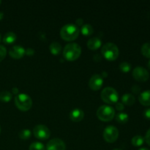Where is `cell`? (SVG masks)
Wrapping results in <instances>:
<instances>
[{"mask_svg": "<svg viewBox=\"0 0 150 150\" xmlns=\"http://www.w3.org/2000/svg\"><path fill=\"white\" fill-rule=\"evenodd\" d=\"M139 100L142 105L144 106L150 105V90H146L142 92L139 96Z\"/></svg>", "mask_w": 150, "mask_h": 150, "instance_id": "5bb4252c", "label": "cell"}, {"mask_svg": "<svg viewBox=\"0 0 150 150\" xmlns=\"http://www.w3.org/2000/svg\"><path fill=\"white\" fill-rule=\"evenodd\" d=\"M0 132H1V127H0Z\"/></svg>", "mask_w": 150, "mask_h": 150, "instance_id": "ab89813d", "label": "cell"}, {"mask_svg": "<svg viewBox=\"0 0 150 150\" xmlns=\"http://www.w3.org/2000/svg\"><path fill=\"white\" fill-rule=\"evenodd\" d=\"M147 66H148V67H149V69L150 70V59L149 60V62H148V63H147Z\"/></svg>", "mask_w": 150, "mask_h": 150, "instance_id": "8d00e7d4", "label": "cell"}, {"mask_svg": "<svg viewBox=\"0 0 150 150\" xmlns=\"http://www.w3.org/2000/svg\"><path fill=\"white\" fill-rule=\"evenodd\" d=\"M81 31L84 36H89L93 33V27L89 23H86L82 26Z\"/></svg>", "mask_w": 150, "mask_h": 150, "instance_id": "ffe728a7", "label": "cell"}, {"mask_svg": "<svg viewBox=\"0 0 150 150\" xmlns=\"http://www.w3.org/2000/svg\"><path fill=\"white\" fill-rule=\"evenodd\" d=\"M114 116H115V111H114V108L110 105H101L97 111V117L101 121H111V120H113Z\"/></svg>", "mask_w": 150, "mask_h": 150, "instance_id": "5b68a950", "label": "cell"}, {"mask_svg": "<svg viewBox=\"0 0 150 150\" xmlns=\"http://www.w3.org/2000/svg\"><path fill=\"white\" fill-rule=\"evenodd\" d=\"M0 40H1V35H0Z\"/></svg>", "mask_w": 150, "mask_h": 150, "instance_id": "f35d334b", "label": "cell"}, {"mask_svg": "<svg viewBox=\"0 0 150 150\" xmlns=\"http://www.w3.org/2000/svg\"><path fill=\"white\" fill-rule=\"evenodd\" d=\"M26 54H29V55H32L34 54V50H32V48H28L27 51H26Z\"/></svg>", "mask_w": 150, "mask_h": 150, "instance_id": "d6a6232c", "label": "cell"}, {"mask_svg": "<svg viewBox=\"0 0 150 150\" xmlns=\"http://www.w3.org/2000/svg\"><path fill=\"white\" fill-rule=\"evenodd\" d=\"M102 45L101 40L98 38H92L87 42V47L91 50H97Z\"/></svg>", "mask_w": 150, "mask_h": 150, "instance_id": "9a60e30c", "label": "cell"}, {"mask_svg": "<svg viewBox=\"0 0 150 150\" xmlns=\"http://www.w3.org/2000/svg\"><path fill=\"white\" fill-rule=\"evenodd\" d=\"M33 133L35 137L40 140L48 139L51 136V131L48 127L43 125H38L33 129Z\"/></svg>", "mask_w": 150, "mask_h": 150, "instance_id": "52a82bcc", "label": "cell"}, {"mask_svg": "<svg viewBox=\"0 0 150 150\" xmlns=\"http://www.w3.org/2000/svg\"><path fill=\"white\" fill-rule=\"evenodd\" d=\"M83 19L81 18H79L77 19V21H76V23H77L78 25H82V23H83Z\"/></svg>", "mask_w": 150, "mask_h": 150, "instance_id": "836d02e7", "label": "cell"}, {"mask_svg": "<svg viewBox=\"0 0 150 150\" xmlns=\"http://www.w3.org/2000/svg\"><path fill=\"white\" fill-rule=\"evenodd\" d=\"M29 150H45V147L40 142H34L29 146Z\"/></svg>", "mask_w": 150, "mask_h": 150, "instance_id": "cb8c5ba5", "label": "cell"}, {"mask_svg": "<svg viewBox=\"0 0 150 150\" xmlns=\"http://www.w3.org/2000/svg\"><path fill=\"white\" fill-rule=\"evenodd\" d=\"M50 51L54 55H58L62 50V46L58 42H53L50 45Z\"/></svg>", "mask_w": 150, "mask_h": 150, "instance_id": "ac0fdd59", "label": "cell"}, {"mask_svg": "<svg viewBox=\"0 0 150 150\" xmlns=\"http://www.w3.org/2000/svg\"><path fill=\"white\" fill-rule=\"evenodd\" d=\"M25 54H26V51L21 45H14L9 51V54L10 57L13 59H18L23 57Z\"/></svg>", "mask_w": 150, "mask_h": 150, "instance_id": "7c38bea8", "label": "cell"}, {"mask_svg": "<svg viewBox=\"0 0 150 150\" xmlns=\"http://www.w3.org/2000/svg\"><path fill=\"white\" fill-rule=\"evenodd\" d=\"M6 54H7V50L5 47L0 45V62L4 59V57H6Z\"/></svg>", "mask_w": 150, "mask_h": 150, "instance_id": "4316f807", "label": "cell"}, {"mask_svg": "<svg viewBox=\"0 0 150 150\" xmlns=\"http://www.w3.org/2000/svg\"><path fill=\"white\" fill-rule=\"evenodd\" d=\"M145 140L143 136H140V135H137V136H135L132 139V144L134 146H141L144 144Z\"/></svg>", "mask_w": 150, "mask_h": 150, "instance_id": "d6986e66", "label": "cell"}, {"mask_svg": "<svg viewBox=\"0 0 150 150\" xmlns=\"http://www.w3.org/2000/svg\"><path fill=\"white\" fill-rule=\"evenodd\" d=\"M69 117H70V119L72 121L75 122H80L81 120L83 119L84 112L81 109L75 108V109H73L70 111Z\"/></svg>", "mask_w": 150, "mask_h": 150, "instance_id": "4fadbf2b", "label": "cell"}, {"mask_svg": "<svg viewBox=\"0 0 150 150\" xmlns=\"http://www.w3.org/2000/svg\"><path fill=\"white\" fill-rule=\"evenodd\" d=\"M144 116L145 118L150 120V108L145 110L144 112Z\"/></svg>", "mask_w": 150, "mask_h": 150, "instance_id": "4dcf8cb0", "label": "cell"}, {"mask_svg": "<svg viewBox=\"0 0 150 150\" xmlns=\"http://www.w3.org/2000/svg\"><path fill=\"white\" fill-rule=\"evenodd\" d=\"M3 17H4V13L2 12H0V21L3 18Z\"/></svg>", "mask_w": 150, "mask_h": 150, "instance_id": "e575fe53", "label": "cell"}, {"mask_svg": "<svg viewBox=\"0 0 150 150\" xmlns=\"http://www.w3.org/2000/svg\"><path fill=\"white\" fill-rule=\"evenodd\" d=\"M15 104L21 111H26L31 108L32 100L30 97L25 93H19L15 97Z\"/></svg>", "mask_w": 150, "mask_h": 150, "instance_id": "277c9868", "label": "cell"}, {"mask_svg": "<svg viewBox=\"0 0 150 150\" xmlns=\"http://www.w3.org/2000/svg\"><path fill=\"white\" fill-rule=\"evenodd\" d=\"M12 99V94L8 91H2L0 92V101L9 102Z\"/></svg>", "mask_w": 150, "mask_h": 150, "instance_id": "7402d4cb", "label": "cell"}, {"mask_svg": "<svg viewBox=\"0 0 150 150\" xmlns=\"http://www.w3.org/2000/svg\"><path fill=\"white\" fill-rule=\"evenodd\" d=\"M113 150H122V149H113Z\"/></svg>", "mask_w": 150, "mask_h": 150, "instance_id": "74e56055", "label": "cell"}, {"mask_svg": "<svg viewBox=\"0 0 150 150\" xmlns=\"http://www.w3.org/2000/svg\"><path fill=\"white\" fill-rule=\"evenodd\" d=\"M79 27L73 23H67L62 27L60 35L62 38L66 41H72L76 40L79 35Z\"/></svg>", "mask_w": 150, "mask_h": 150, "instance_id": "6da1fadb", "label": "cell"}, {"mask_svg": "<svg viewBox=\"0 0 150 150\" xmlns=\"http://www.w3.org/2000/svg\"><path fill=\"white\" fill-rule=\"evenodd\" d=\"M12 92H13V94H15V95H18V94H19L18 89V88H16V87L13 88V89H12Z\"/></svg>", "mask_w": 150, "mask_h": 150, "instance_id": "1f68e13d", "label": "cell"}, {"mask_svg": "<svg viewBox=\"0 0 150 150\" xmlns=\"http://www.w3.org/2000/svg\"><path fill=\"white\" fill-rule=\"evenodd\" d=\"M119 136V131L114 126L110 125L105 128L103 131V138L108 143H113L117 139Z\"/></svg>", "mask_w": 150, "mask_h": 150, "instance_id": "ba28073f", "label": "cell"}, {"mask_svg": "<svg viewBox=\"0 0 150 150\" xmlns=\"http://www.w3.org/2000/svg\"><path fill=\"white\" fill-rule=\"evenodd\" d=\"M139 150H150V149H147V148H141V149H139Z\"/></svg>", "mask_w": 150, "mask_h": 150, "instance_id": "d590c367", "label": "cell"}, {"mask_svg": "<svg viewBox=\"0 0 150 150\" xmlns=\"http://www.w3.org/2000/svg\"><path fill=\"white\" fill-rule=\"evenodd\" d=\"M116 120L119 123L121 124H125L128 121V115L126 113L120 112L116 115Z\"/></svg>", "mask_w": 150, "mask_h": 150, "instance_id": "44dd1931", "label": "cell"}, {"mask_svg": "<svg viewBox=\"0 0 150 150\" xmlns=\"http://www.w3.org/2000/svg\"><path fill=\"white\" fill-rule=\"evenodd\" d=\"M16 38H17V37L14 32H9L4 35V38H3V42L6 44L13 43L16 40Z\"/></svg>", "mask_w": 150, "mask_h": 150, "instance_id": "e0dca14e", "label": "cell"}, {"mask_svg": "<svg viewBox=\"0 0 150 150\" xmlns=\"http://www.w3.org/2000/svg\"><path fill=\"white\" fill-rule=\"evenodd\" d=\"M133 76L138 81L145 82L149 79V73L144 67H136L133 70Z\"/></svg>", "mask_w": 150, "mask_h": 150, "instance_id": "9c48e42d", "label": "cell"}, {"mask_svg": "<svg viewBox=\"0 0 150 150\" xmlns=\"http://www.w3.org/2000/svg\"><path fill=\"white\" fill-rule=\"evenodd\" d=\"M101 98L107 103H116L119 100L118 92L113 87H105L101 92Z\"/></svg>", "mask_w": 150, "mask_h": 150, "instance_id": "8992f818", "label": "cell"}, {"mask_svg": "<svg viewBox=\"0 0 150 150\" xmlns=\"http://www.w3.org/2000/svg\"><path fill=\"white\" fill-rule=\"evenodd\" d=\"M120 69L121 71L124 72V73H127L131 70V64L127 62H124L120 64Z\"/></svg>", "mask_w": 150, "mask_h": 150, "instance_id": "484cf974", "label": "cell"}, {"mask_svg": "<svg viewBox=\"0 0 150 150\" xmlns=\"http://www.w3.org/2000/svg\"><path fill=\"white\" fill-rule=\"evenodd\" d=\"M141 51L145 57L150 59V42H146L144 44L141 48Z\"/></svg>", "mask_w": 150, "mask_h": 150, "instance_id": "603a6c76", "label": "cell"}, {"mask_svg": "<svg viewBox=\"0 0 150 150\" xmlns=\"http://www.w3.org/2000/svg\"><path fill=\"white\" fill-rule=\"evenodd\" d=\"M103 84V79L100 74H95L90 78L89 81V86L93 90H98L102 87Z\"/></svg>", "mask_w": 150, "mask_h": 150, "instance_id": "8fae6325", "label": "cell"}, {"mask_svg": "<svg viewBox=\"0 0 150 150\" xmlns=\"http://www.w3.org/2000/svg\"><path fill=\"white\" fill-rule=\"evenodd\" d=\"M1 1H0V4H1Z\"/></svg>", "mask_w": 150, "mask_h": 150, "instance_id": "60d3db41", "label": "cell"}, {"mask_svg": "<svg viewBox=\"0 0 150 150\" xmlns=\"http://www.w3.org/2000/svg\"><path fill=\"white\" fill-rule=\"evenodd\" d=\"M103 56L107 60L113 61L117 59L119 56V48L117 45L112 42H107L103 45L101 48Z\"/></svg>", "mask_w": 150, "mask_h": 150, "instance_id": "3957f363", "label": "cell"}, {"mask_svg": "<svg viewBox=\"0 0 150 150\" xmlns=\"http://www.w3.org/2000/svg\"><path fill=\"white\" fill-rule=\"evenodd\" d=\"M116 108L120 111H122V110L125 108L124 104H123L122 103H120V102L116 103Z\"/></svg>", "mask_w": 150, "mask_h": 150, "instance_id": "f1b7e54d", "label": "cell"}, {"mask_svg": "<svg viewBox=\"0 0 150 150\" xmlns=\"http://www.w3.org/2000/svg\"><path fill=\"white\" fill-rule=\"evenodd\" d=\"M144 140L145 142H146V143L149 146H150V128L147 130V132H146V136H145V138H144Z\"/></svg>", "mask_w": 150, "mask_h": 150, "instance_id": "83f0119b", "label": "cell"}, {"mask_svg": "<svg viewBox=\"0 0 150 150\" xmlns=\"http://www.w3.org/2000/svg\"><path fill=\"white\" fill-rule=\"evenodd\" d=\"M66 145L60 139H53L48 142L46 150H65Z\"/></svg>", "mask_w": 150, "mask_h": 150, "instance_id": "30bf717a", "label": "cell"}, {"mask_svg": "<svg viewBox=\"0 0 150 150\" xmlns=\"http://www.w3.org/2000/svg\"><path fill=\"white\" fill-rule=\"evenodd\" d=\"M31 136V131L28 129H24V130H21L19 133V137L23 140H26L29 139Z\"/></svg>", "mask_w": 150, "mask_h": 150, "instance_id": "d4e9b609", "label": "cell"}, {"mask_svg": "<svg viewBox=\"0 0 150 150\" xmlns=\"http://www.w3.org/2000/svg\"><path fill=\"white\" fill-rule=\"evenodd\" d=\"M132 91H133V93L135 94H139L141 91L140 86H137V85H134V86L132 87Z\"/></svg>", "mask_w": 150, "mask_h": 150, "instance_id": "f546056e", "label": "cell"}, {"mask_svg": "<svg viewBox=\"0 0 150 150\" xmlns=\"http://www.w3.org/2000/svg\"><path fill=\"white\" fill-rule=\"evenodd\" d=\"M81 54L80 45L75 42H71L65 45L63 50V56L69 61H73L79 58Z\"/></svg>", "mask_w": 150, "mask_h": 150, "instance_id": "7a4b0ae2", "label": "cell"}, {"mask_svg": "<svg viewBox=\"0 0 150 150\" xmlns=\"http://www.w3.org/2000/svg\"><path fill=\"white\" fill-rule=\"evenodd\" d=\"M122 101L123 104H125L127 105H132L135 103L136 98L132 94L125 93L122 97Z\"/></svg>", "mask_w": 150, "mask_h": 150, "instance_id": "2e32d148", "label": "cell"}]
</instances>
